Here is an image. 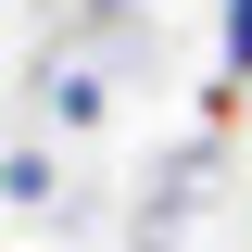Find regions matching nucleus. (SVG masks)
Instances as JSON below:
<instances>
[{"mask_svg":"<svg viewBox=\"0 0 252 252\" xmlns=\"http://www.w3.org/2000/svg\"><path fill=\"white\" fill-rule=\"evenodd\" d=\"M215 51H227V76H252V0H227V13H215Z\"/></svg>","mask_w":252,"mask_h":252,"instance_id":"nucleus-3","label":"nucleus"},{"mask_svg":"<svg viewBox=\"0 0 252 252\" xmlns=\"http://www.w3.org/2000/svg\"><path fill=\"white\" fill-rule=\"evenodd\" d=\"M51 114H63V126H89V114H101V76H89V63H63V76H51Z\"/></svg>","mask_w":252,"mask_h":252,"instance_id":"nucleus-2","label":"nucleus"},{"mask_svg":"<svg viewBox=\"0 0 252 252\" xmlns=\"http://www.w3.org/2000/svg\"><path fill=\"white\" fill-rule=\"evenodd\" d=\"M51 189H63V177H51V152H0V202H13V215H38Z\"/></svg>","mask_w":252,"mask_h":252,"instance_id":"nucleus-1","label":"nucleus"}]
</instances>
